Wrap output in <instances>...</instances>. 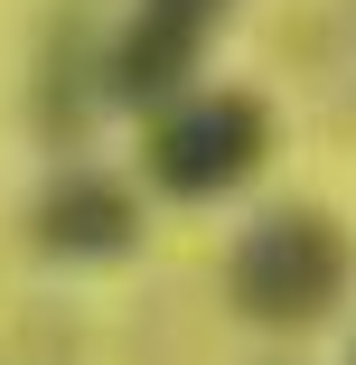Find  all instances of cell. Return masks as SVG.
<instances>
[{
  "mask_svg": "<svg viewBox=\"0 0 356 365\" xmlns=\"http://www.w3.org/2000/svg\"><path fill=\"white\" fill-rule=\"evenodd\" d=\"M263 160H272V113H263L253 94H235V85L178 94V103L160 113V131H151V178H160L169 197H188V206L244 187Z\"/></svg>",
  "mask_w": 356,
  "mask_h": 365,
  "instance_id": "obj_2",
  "label": "cell"
},
{
  "mask_svg": "<svg viewBox=\"0 0 356 365\" xmlns=\"http://www.w3.org/2000/svg\"><path fill=\"white\" fill-rule=\"evenodd\" d=\"M141 235V206L113 178H56L38 197V244L47 253H122Z\"/></svg>",
  "mask_w": 356,
  "mask_h": 365,
  "instance_id": "obj_4",
  "label": "cell"
},
{
  "mask_svg": "<svg viewBox=\"0 0 356 365\" xmlns=\"http://www.w3.org/2000/svg\"><path fill=\"white\" fill-rule=\"evenodd\" d=\"M347 272H356V253H347V235L328 225L319 206H281V215H263V225L235 244V309L244 319H263V328H310V319H328L337 309V290H347Z\"/></svg>",
  "mask_w": 356,
  "mask_h": 365,
  "instance_id": "obj_1",
  "label": "cell"
},
{
  "mask_svg": "<svg viewBox=\"0 0 356 365\" xmlns=\"http://www.w3.org/2000/svg\"><path fill=\"white\" fill-rule=\"evenodd\" d=\"M235 0H131L113 38V94L122 103H178V85L206 66V38L225 29Z\"/></svg>",
  "mask_w": 356,
  "mask_h": 365,
  "instance_id": "obj_3",
  "label": "cell"
}]
</instances>
